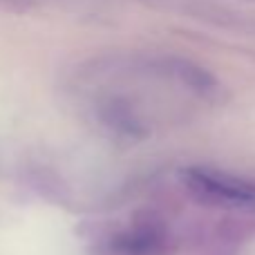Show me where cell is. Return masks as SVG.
Returning <instances> with one entry per match:
<instances>
[{
  "label": "cell",
  "instance_id": "cell-1",
  "mask_svg": "<svg viewBox=\"0 0 255 255\" xmlns=\"http://www.w3.org/2000/svg\"><path fill=\"white\" fill-rule=\"evenodd\" d=\"M186 184L206 202L240 208V211H255V184L240 177L193 168L186 172Z\"/></svg>",
  "mask_w": 255,
  "mask_h": 255
}]
</instances>
